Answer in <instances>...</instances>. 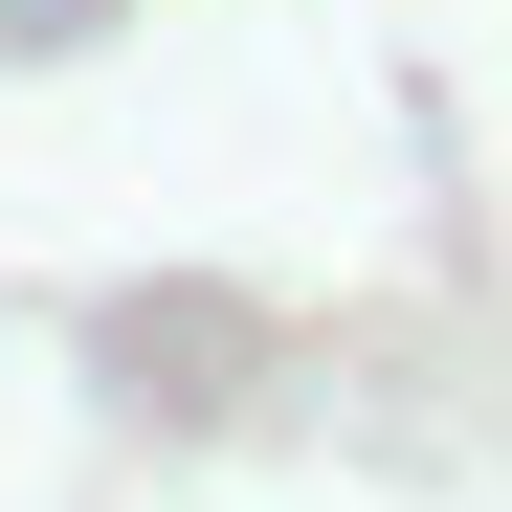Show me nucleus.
Listing matches in <instances>:
<instances>
[]
</instances>
